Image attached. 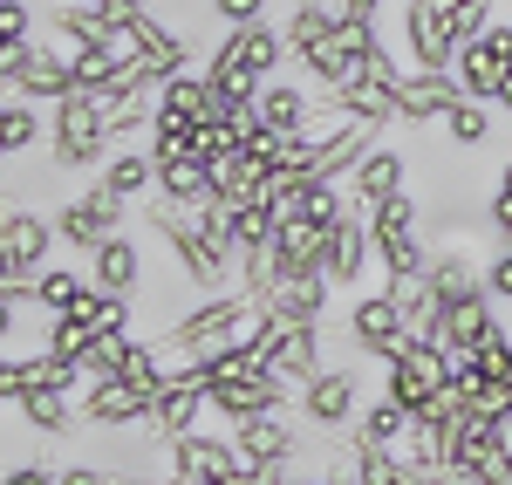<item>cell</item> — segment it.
Masks as SVG:
<instances>
[{
	"label": "cell",
	"mask_w": 512,
	"mask_h": 485,
	"mask_svg": "<svg viewBox=\"0 0 512 485\" xmlns=\"http://www.w3.org/2000/svg\"><path fill=\"white\" fill-rule=\"evenodd\" d=\"M0 82L7 96H28V103H69L76 96V55L69 48H48V41H7L0 48Z\"/></svg>",
	"instance_id": "6da1fadb"
},
{
	"label": "cell",
	"mask_w": 512,
	"mask_h": 485,
	"mask_svg": "<svg viewBox=\"0 0 512 485\" xmlns=\"http://www.w3.org/2000/svg\"><path fill=\"white\" fill-rule=\"evenodd\" d=\"M48 137H55V171H89V164L110 158V144H117L103 96H89V89H76L69 103L48 110Z\"/></svg>",
	"instance_id": "7a4b0ae2"
},
{
	"label": "cell",
	"mask_w": 512,
	"mask_h": 485,
	"mask_svg": "<svg viewBox=\"0 0 512 485\" xmlns=\"http://www.w3.org/2000/svg\"><path fill=\"white\" fill-rule=\"evenodd\" d=\"M369 233H376V260L390 281H424L431 274V246H424V205L410 192H396L390 205L369 212Z\"/></svg>",
	"instance_id": "3957f363"
},
{
	"label": "cell",
	"mask_w": 512,
	"mask_h": 485,
	"mask_svg": "<svg viewBox=\"0 0 512 485\" xmlns=\"http://www.w3.org/2000/svg\"><path fill=\"white\" fill-rule=\"evenodd\" d=\"M301 424L315 431V438H335V431H349L355 417H362V376L355 363H321L308 383H301Z\"/></svg>",
	"instance_id": "277c9868"
},
{
	"label": "cell",
	"mask_w": 512,
	"mask_h": 485,
	"mask_svg": "<svg viewBox=\"0 0 512 485\" xmlns=\"http://www.w3.org/2000/svg\"><path fill=\"white\" fill-rule=\"evenodd\" d=\"M123 219H130V199H117L103 178H96L89 192H76V199L55 205V233H62V246H76L82 260H89V253H96L103 240H117Z\"/></svg>",
	"instance_id": "5b68a950"
},
{
	"label": "cell",
	"mask_w": 512,
	"mask_h": 485,
	"mask_svg": "<svg viewBox=\"0 0 512 485\" xmlns=\"http://www.w3.org/2000/svg\"><path fill=\"white\" fill-rule=\"evenodd\" d=\"M62 246L55 233V212H35V205H7L0 219V281H35L48 267V253Z\"/></svg>",
	"instance_id": "8992f818"
},
{
	"label": "cell",
	"mask_w": 512,
	"mask_h": 485,
	"mask_svg": "<svg viewBox=\"0 0 512 485\" xmlns=\"http://www.w3.org/2000/svg\"><path fill=\"white\" fill-rule=\"evenodd\" d=\"M342 335H349L355 363H362V356L390 363L396 349L410 342V322H403V301H396L390 287H383V294H362V301H349V315H342Z\"/></svg>",
	"instance_id": "52a82bcc"
},
{
	"label": "cell",
	"mask_w": 512,
	"mask_h": 485,
	"mask_svg": "<svg viewBox=\"0 0 512 485\" xmlns=\"http://www.w3.org/2000/svg\"><path fill=\"white\" fill-rule=\"evenodd\" d=\"M171 479H185V485H253V472H246V458H239L233 431H226V438L185 431V438H171Z\"/></svg>",
	"instance_id": "ba28073f"
},
{
	"label": "cell",
	"mask_w": 512,
	"mask_h": 485,
	"mask_svg": "<svg viewBox=\"0 0 512 485\" xmlns=\"http://www.w3.org/2000/svg\"><path fill=\"white\" fill-rule=\"evenodd\" d=\"M451 69H458V82H465L472 103H499L506 82H512V21H492L478 41H465Z\"/></svg>",
	"instance_id": "9c48e42d"
},
{
	"label": "cell",
	"mask_w": 512,
	"mask_h": 485,
	"mask_svg": "<svg viewBox=\"0 0 512 485\" xmlns=\"http://www.w3.org/2000/svg\"><path fill=\"white\" fill-rule=\"evenodd\" d=\"M301 410H260V417H239V424H226L233 431L239 458H246V472H267V465H294L301 458V424H294Z\"/></svg>",
	"instance_id": "30bf717a"
},
{
	"label": "cell",
	"mask_w": 512,
	"mask_h": 485,
	"mask_svg": "<svg viewBox=\"0 0 512 485\" xmlns=\"http://www.w3.org/2000/svg\"><path fill=\"white\" fill-rule=\"evenodd\" d=\"M403 48H410V69H451L458 62V35H451L444 0H403Z\"/></svg>",
	"instance_id": "8fae6325"
},
{
	"label": "cell",
	"mask_w": 512,
	"mask_h": 485,
	"mask_svg": "<svg viewBox=\"0 0 512 485\" xmlns=\"http://www.w3.org/2000/svg\"><path fill=\"white\" fill-rule=\"evenodd\" d=\"M82 424L89 431H137V424H151V397L130 390L123 376H103L82 390Z\"/></svg>",
	"instance_id": "7c38bea8"
},
{
	"label": "cell",
	"mask_w": 512,
	"mask_h": 485,
	"mask_svg": "<svg viewBox=\"0 0 512 485\" xmlns=\"http://www.w3.org/2000/svg\"><path fill=\"white\" fill-rule=\"evenodd\" d=\"M458 103H465L458 69H410V76H403V123H410V130H417V123H444Z\"/></svg>",
	"instance_id": "4fadbf2b"
},
{
	"label": "cell",
	"mask_w": 512,
	"mask_h": 485,
	"mask_svg": "<svg viewBox=\"0 0 512 485\" xmlns=\"http://www.w3.org/2000/svg\"><path fill=\"white\" fill-rule=\"evenodd\" d=\"M349 192H355V205H362V212H376V205H390L396 192H410V158H403L396 144H383V137H376V151H369V158L355 164Z\"/></svg>",
	"instance_id": "5bb4252c"
},
{
	"label": "cell",
	"mask_w": 512,
	"mask_h": 485,
	"mask_svg": "<svg viewBox=\"0 0 512 485\" xmlns=\"http://www.w3.org/2000/svg\"><path fill=\"white\" fill-rule=\"evenodd\" d=\"M328 103H335L342 117L369 123V130L403 123V89H396V82H376V76H355V82H342V89H328Z\"/></svg>",
	"instance_id": "9a60e30c"
},
{
	"label": "cell",
	"mask_w": 512,
	"mask_h": 485,
	"mask_svg": "<svg viewBox=\"0 0 512 485\" xmlns=\"http://www.w3.org/2000/svg\"><path fill=\"white\" fill-rule=\"evenodd\" d=\"M82 267H89V287H103V294H123V301H130V294L144 287V246L130 240V233H117V240L96 246Z\"/></svg>",
	"instance_id": "2e32d148"
},
{
	"label": "cell",
	"mask_w": 512,
	"mask_h": 485,
	"mask_svg": "<svg viewBox=\"0 0 512 485\" xmlns=\"http://www.w3.org/2000/svg\"><path fill=\"white\" fill-rule=\"evenodd\" d=\"M369 253H376V233H369V212H355V219H342L335 233H328V281L335 287H355L362 274H369Z\"/></svg>",
	"instance_id": "e0dca14e"
},
{
	"label": "cell",
	"mask_w": 512,
	"mask_h": 485,
	"mask_svg": "<svg viewBox=\"0 0 512 485\" xmlns=\"http://www.w3.org/2000/svg\"><path fill=\"white\" fill-rule=\"evenodd\" d=\"M492 335H499L492 294H472V301H451V308H444V335H437V342H444L451 356H472L478 342H492Z\"/></svg>",
	"instance_id": "ac0fdd59"
},
{
	"label": "cell",
	"mask_w": 512,
	"mask_h": 485,
	"mask_svg": "<svg viewBox=\"0 0 512 485\" xmlns=\"http://www.w3.org/2000/svg\"><path fill=\"white\" fill-rule=\"evenodd\" d=\"M117 199H130V205H144L151 192H158V158L151 151H137V144H117L110 158H103V171H96Z\"/></svg>",
	"instance_id": "d6986e66"
},
{
	"label": "cell",
	"mask_w": 512,
	"mask_h": 485,
	"mask_svg": "<svg viewBox=\"0 0 512 485\" xmlns=\"http://www.w3.org/2000/svg\"><path fill=\"white\" fill-rule=\"evenodd\" d=\"M424 281H431L444 301H472V294H485V260H478L472 246H437Z\"/></svg>",
	"instance_id": "ffe728a7"
},
{
	"label": "cell",
	"mask_w": 512,
	"mask_h": 485,
	"mask_svg": "<svg viewBox=\"0 0 512 485\" xmlns=\"http://www.w3.org/2000/svg\"><path fill=\"white\" fill-rule=\"evenodd\" d=\"M308 117H315V103H308V89H301V82L274 76L267 89H260V123H267L274 137H301Z\"/></svg>",
	"instance_id": "44dd1931"
},
{
	"label": "cell",
	"mask_w": 512,
	"mask_h": 485,
	"mask_svg": "<svg viewBox=\"0 0 512 485\" xmlns=\"http://www.w3.org/2000/svg\"><path fill=\"white\" fill-rule=\"evenodd\" d=\"M328 294H335V281L328 274H294V281H280V294H274V308L287 315V322H315V328H328Z\"/></svg>",
	"instance_id": "7402d4cb"
},
{
	"label": "cell",
	"mask_w": 512,
	"mask_h": 485,
	"mask_svg": "<svg viewBox=\"0 0 512 485\" xmlns=\"http://www.w3.org/2000/svg\"><path fill=\"white\" fill-rule=\"evenodd\" d=\"M335 28H342V7H321V0H294V7H287V28H280V35H287V48H294V55H308V48H321V41L335 35Z\"/></svg>",
	"instance_id": "603a6c76"
},
{
	"label": "cell",
	"mask_w": 512,
	"mask_h": 485,
	"mask_svg": "<svg viewBox=\"0 0 512 485\" xmlns=\"http://www.w3.org/2000/svg\"><path fill=\"white\" fill-rule=\"evenodd\" d=\"M35 144H41V103L7 96V110H0V151H7V164H21Z\"/></svg>",
	"instance_id": "cb8c5ba5"
},
{
	"label": "cell",
	"mask_w": 512,
	"mask_h": 485,
	"mask_svg": "<svg viewBox=\"0 0 512 485\" xmlns=\"http://www.w3.org/2000/svg\"><path fill=\"white\" fill-rule=\"evenodd\" d=\"M82 294H89V267H41L35 281L41 315H69V308H82Z\"/></svg>",
	"instance_id": "d4e9b609"
},
{
	"label": "cell",
	"mask_w": 512,
	"mask_h": 485,
	"mask_svg": "<svg viewBox=\"0 0 512 485\" xmlns=\"http://www.w3.org/2000/svg\"><path fill=\"white\" fill-rule=\"evenodd\" d=\"M417 417L396 404V397H376V404H362V417H355V438H369V445H403V431H410Z\"/></svg>",
	"instance_id": "484cf974"
},
{
	"label": "cell",
	"mask_w": 512,
	"mask_h": 485,
	"mask_svg": "<svg viewBox=\"0 0 512 485\" xmlns=\"http://www.w3.org/2000/svg\"><path fill=\"white\" fill-rule=\"evenodd\" d=\"M349 472H355V485H403L410 479L403 458L390 445H369V438H349Z\"/></svg>",
	"instance_id": "4316f807"
},
{
	"label": "cell",
	"mask_w": 512,
	"mask_h": 485,
	"mask_svg": "<svg viewBox=\"0 0 512 485\" xmlns=\"http://www.w3.org/2000/svg\"><path fill=\"white\" fill-rule=\"evenodd\" d=\"M444 137H451L458 151H478V144H492V110L465 96V103H458V110L444 117Z\"/></svg>",
	"instance_id": "83f0119b"
},
{
	"label": "cell",
	"mask_w": 512,
	"mask_h": 485,
	"mask_svg": "<svg viewBox=\"0 0 512 485\" xmlns=\"http://www.w3.org/2000/svg\"><path fill=\"white\" fill-rule=\"evenodd\" d=\"M485 233H492V253L512 246V158L499 164V185H492V199H485Z\"/></svg>",
	"instance_id": "f1b7e54d"
},
{
	"label": "cell",
	"mask_w": 512,
	"mask_h": 485,
	"mask_svg": "<svg viewBox=\"0 0 512 485\" xmlns=\"http://www.w3.org/2000/svg\"><path fill=\"white\" fill-rule=\"evenodd\" d=\"M0 35H7V41H35V14H28V0H0Z\"/></svg>",
	"instance_id": "f546056e"
},
{
	"label": "cell",
	"mask_w": 512,
	"mask_h": 485,
	"mask_svg": "<svg viewBox=\"0 0 512 485\" xmlns=\"http://www.w3.org/2000/svg\"><path fill=\"white\" fill-rule=\"evenodd\" d=\"M485 294H492V301H512V246H499V253L485 260Z\"/></svg>",
	"instance_id": "4dcf8cb0"
},
{
	"label": "cell",
	"mask_w": 512,
	"mask_h": 485,
	"mask_svg": "<svg viewBox=\"0 0 512 485\" xmlns=\"http://www.w3.org/2000/svg\"><path fill=\"white\" fill-rule=\"evenodd\" d=\"M212 14H219L226 28H253V21L267 14V0H212Z\"/></svg>",
	"instance_id": "1f68e13d"
},
{
	"label": "cell",
	"mask_w": 512,
	"mask_h": 485,
	"mask_svg": "<svg viewBox=\"0 0 512 485\" xmlns=\"http://www.w3.org/2000/svg\"><path fill=\"white\" fill-rule=\"evenodd\" d=\"M0 485H62V472H48V465H7Z\"/></svg>",
	"instance_id": "d6a6232c"
},
{
	"label": "cell",
	"mask_w": 512,
	"mask_h": 485,
	"mask_svg": "<svg viewBox=\"0 0 512 485\" xmlns=\"http://www.w3.org/2000/svg\"><path fill=\"white\" fill-rule=\"evenodd\" d=\"M403 485H472L465 472H451V465H437V472H410Z\"/></svg>",
	"instance_id": "836d02e7"
},
{
	"label": "cell",
	"mask_w": 512,
	"mask_h": 485,
	"mask_svg": "<svg viewBox=\"0 0 512 485\" xmlns=\"http://www.w3.org/2000/svg\"><path fill=\"white\" fill-rule=\"evenodd\" d=\"M383 7H390V0H342V14H349V21H376Z\"/></svg>",
	"instance_id": "e575fe53"
},
{
	"label": "cell",
	"mask_w": 512,
	"mask_h": 485,
	"mask_svg": "<svg viewBox=\"0 0 512 485\" xmlns=\"http://www.w3.org/2000/svg\"><path fill=\"white\" fill-rule=\"evenodd\" d=\"M444 7H465V0H444Z\"/></svg>",
	"instance_id": "d590c367"
},
{
	"label": "cell",
	"mask_w": 512,
	"mask_h": 485,
	"mask_svg": "<svg viewBox=\"0 0 512 485\" xmlns=\"http://www.w3.org/2000/svg\"><path fill=\"white\" fill-rule=\"evenodd\" d=\"M96 7H110V0H96Z\"/></svg>",
	"instance_id": "8d00e7d4"
},
{
	"label": "cell",
	"mask_w": 512,
	"mask_h": 485,
	"mask_svg": "<svg viewBox=\"0 0 512 485\" xmlns=\"http://www.w3.org/2000/svg\"><path fill=\"white\" fill-rule=\"evenodd\" d=\"M171 485H185V479H171Z\"/></svg>",
	"instance_id": "74e56055"
}]
</instances>
